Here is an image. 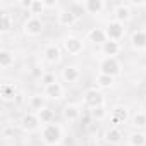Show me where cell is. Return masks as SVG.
Here are the masks:
<instances>
[{"mask_svg":"<svg viewBox=\"0 0 146 146\" xmlns=\"http://www.w3.org/2000/svg\"><path fill=\"white\" fill-rule=\"evenodd\" d=\"M83 102H84V107H88L90 110H93V108H96V107L105 105V96H103V93H102L98 88H90V90L84 91Z\"/></svg>","mask_w":146,"mask_h":146,"instance_id":"277c9868","label":"cell"},{"mask_svg":"<svg viewBox=\"0 0 146 146\" xmlns=\"http://www.w3.org/2000/svg\"><path fill=\"white\" fill-rule=\"evenodd\" d=\"M62 117L67 120V122H78L79 119H81V110H79V107L78 105H74V103H67L64 108H62Z\"/></svg>","mask_w":146,"mask_h":146,"instance_id":"2e32d148","label":"cell"},{"mask_svg":"<svg viewBox=\"0 0 146 146\" xmlns=\"http://www.w3.org/2000/svg\"><path fill=\"white\" fill-rule=\"evenodd\" d=\"M100 74H107V76H112V78H117L122 74V64L117 57H103L100 60Z\"/></svg>","mask_w":146,"mask_h":146,"instance_id":"7a4b0ae2","label":"cell"},{"mask_svg":"<svg viewBox=\"0 0 146 146\" xmlns=\"http://www.w3.org/2000/svg\"><path fill=\"white\" fill-rule=\"evenodd\" d=\"M43 29H45V23H43L41 17H33V16H29V17L24 21V24H23V33H24L26 36H29V38L40 36V35L43 33Z\"/></svg>","mask_w":146,"mask_h":146,"instance_id":"3957f363","label":"cell"},{"mask_svg":"<svg viewBox=\"0 0 146 146\" xmlns=\"http://www.w3.org/2000/svg\"><path fill=\"white\" fill-rule=\"evenodd\" d=\"M108 119H110V124L119 127L120 124H125V120L129 119V112L125 107L122 105H117L113 108H110V113H108Z\"/></svg>","mask_w":146,"mask_h":146,"instance_id":"ba28073f","label":"cell"},{"mask_svg":"<svg viewBox=\"0 0 146 146\" xmlns=\"http://www.w3.org/2000/svg\"><path fill=\"white\" fill-rule=\"evenodd\" d=\"M103 139H105V143H108V144L115 146V144H120V143H122V139H124V132H122V129H120V127L110 125V127L105 131Z\"/></svg>","mask_w":146,"mask_h":146,"instance_id":"7c38bea8","label":"cell"},{"mask_svg":"<svg viewBox=\"0 0 146 146\" xmlns=\"http://www.w3.org/2000/svg\"><path fill=\"white\" fill-rule=\"evenodd\" d=\"M0 98H2L4 102H14L17 98V88L14 83H2V86H0Z\"/></svg>","mask_w":146,"mask_h":146,"instance_id":"e0dca14e","label":"cell"},{"mask_svg":"<svg viewBox=\"0 0 146 146\" xmlns=\"http://www.w3.org/2000/svg\"><path fill=\"white\" fill-rule=\"evenodd\" d=\"M28 107H29V110H33L35 113H38L40 110H43L46 107V96L45 95H33V96H29Z\"/></svg>","mask_w":146,"mask_h":146,"instance_id":"ffe728a7","label":"cell"},{"mask_svg":"<svg viewBox=\"0 0 146 146\" xmlns=\"http://www.w3.org/2000/svg\"><path fill=\"white\" fill-rule=\"evenodd\" d=\"M16 62V53L7 50V48H2L0 50V69H11Z\"/></svg>","mask_w":146,"mask_h":146,"instance_id":"44dd1931","label":"cell"},{"mask_svg":"<svg viewBox=\"0 0 146 146\" xmlns=\"http://www.w3.org/2000/svg\"><path fill=\"white\" fill-rule=\"evenodd\" d=\"M90 113H91V117L95 119V120H105L107 117H108V110H107V107L105 105H102V107H96V108H93V110H90Z\"/></svg>","mask_w":146,"mask_h":146,"instance_id":"f1b7e54d","label":"cell"},{"mask_svg":"<svg viewBox=\"0 0 146 146\" xmlns=\"http://www.w3.org/2000/svg\"><path fill=\"white\" fill-rule=\"evenodd\" d=\"M64 93H65V90H64V86L60 83H55V84H50V86L43 88V95L48 100H62Z\"/></svg>","mask_w":146,"mask_h":146,"instance_id":"ac0fdd59","label":"cell"},{"mask_svg":"<svg viewBox=\"0 0 146 146\" xmlns=\"http://www.w3.org/2000/svg\"><path fill=\"white\" fill-rule=\"evenodd\" d=\"M120 50H122V46H120L119 41H110L108 40L107 43L102 45V55L103 57H117L120 53Z\"/></svg>","mask_w":146,"mask_h":146,"instance_id":"7402d4cb","label":"cell"},{"mask_svg":"<svg viewBox=\"0 0 146 146\" xmlns=\"http://www.w3.org/2000/svg\"><path fill=\"white\" fill-rule=\"evenodd\" d=\"M105 29V33H107V38L110 40V41H119L120 43V40L124 38V35H125V28H124V24L122 23H119V21H110V23H107V26L103 28Z\"/></svg>","mask_w":146,"mask_h":146,"instance_id":"8992f818","label":"cell"},{"mask_svg":"<svg viewBox=\"0 0 146 146\" xmlns=\"http://www.w3.org/2000/svg\"><path fill=\"white\" fill-rule=\"evenodd\" d=\"M78 21H79V19L72 14L69 9H60V11L57 12V23H58L60 26H64V28H72Z\"/></svg>","mask_w":146,"mask_h":146,"instance_id":"4fadbf2b","label":"cell"},{"mask_svg":"<svg viewBox=\"0 0 146 146\" xmlns=\"http://www.w3.org/2000/svg\"><path fill=\"white\" fill-rule=\"evenodd\" d=\"M14 28V19L9 12L0 14V33H9Z\"/></svg>","mask_w":146,"mask_h":146,"instance_id":"cb8c5ba5","label":"cell"},{"mask_svg":"<svg viewBox=\"0 0 146 146\" xmlns=\"http://www.w3.org/2000/svg\"><path fill=\"white\" fill-rule=\"evenodd\" d=\"M83 5H84L86 14L98 16V14H102V12L105 11V5H107V4L103 2V0H84Z\"/></svg>","mask_w":146,"mask_h":146,"instance_id":"d6986e66","label":"cell"},{"mask_svg":"<svg viewBox=\"0 0 146 146\" xmlns=\"http://www.w3.org/2000/svg\"><path fill=\"white\" fill-rule=\"evenodd\" d=\"M86 40L88 41H91L93 45H103V43H107L108 41V38H107V33H105V29L103 28H91L90 31H88V35H86Z\"/></svg>","mask_w":146,"mask_h":146,"instance_id":"9a60e30c","label":"cell"},{"mask_svg":"<svg viewBox=\"0 0 146 146\" xmlns=\"http://www.w3.org/2000/svg\"><path fill=\"white\" fill-rule=\"evenodd\" d=\"M43 58L48 64H58L60 58H62V48L57 43H48L43 48Z\"/></svg>","mask_w":146,"mask_h":146,"instance_id":"30bf717a","label":"cell"},{"mask_svg":"<svg viewBox=\"0 0 146 146\" xmlns=\"http://www.w3.org/2000/svg\"><path fill=\"white\" fill-rule=\"evenodd\" d=\"M127 5L132 9V7H146V2L144 0H129Z\"/></svg>","mask_w":146,"mask_h":146,"instance_id":"1f68e13d","label":"cell"},{"mask_svg":"<svg viewBox=\"0 0 146 146\" xmlns=\"http://www.w3.org/2000/svg\"><path fill=\"white\" fill-rule=\"evenodd\" d=\"M40 83H41V84H43V88H45V86L55 84V83H58V81H57V76L53 74V72H45V74L41 76V79H40Z\"/></svg>","mask_w":146,"mask_h":146,"instance_id":"4dcf8cb0","label":"cell"},{"mask_svg":"<svg viewBox=\"0 0 146 146\" xmlns=\"http://www.w3.org/2000/svg\"><path fill=\"white\" fill-rule=\"evenodd\" d=\"M41 141L46 146H58L64 141V129L60 124L52 122L41 127Z\"/></svg>","mask_w":146,"mask_h":146,"instance_id":"6da1fadb","label":"cell"},{"mask_svg":"<svg viewBox=\"0 0 146 146\" xmlns=\"http://www.w3.org/2000/svg\"><path fill=\"white\" fill-rule=\"evenodd\" d=\"M113 83H115V78H112V76H107V74H98L96 76V86L100 90H108V88L113 86Z\"/></svg>","mask_w":146,"mask_h":146,"instance_id":"83f0119b","label":"cell"},{"mask_svg":"<svg viewBox=\"0 0 146 146\" xmlns=\"http://www.w3.org/2000/svg\"><path fill=\"white\" fill-rule=\"evenodd\" d=\"M131 17H132V9L127 5V2H125V4H119V5L113 9V19H115V21L125 24L127 21H131Z\"/></svg>","mask_w":146,"mask_h":146,"instance_id":"5bb4252c","label":"cell"},{"mask_svg":"<svg viewBox=\"0 0 146 146\" xmlns=\"http://www.w3.org/2000/svg\"><path fill=\"white\" fill-rule=\"evenodd\" d=\"M46 12V5H45V0H33V4L29 7V14L33 17H41V14Z\"/></svg>","mask_w":146,"mask_h":146,"instance_id":"4316f807","label":"cell"},{"mask_svg":"<svg viewBox=\"0 0 146 146\" xmlns=\"http://www.w3.org/2000/svg\"><path fill=\"white\" fill-rule=\"evenodd\" d=\"M62 79H64V83H69V84L78 83L81 79V70H79V67L74 65V64L65 65L62 69Z\"/></svg>","mask_w":146,"mask_h":146,"instance_id":"8fae6325","label":"cell"},{"mask_svg":"<svg viewBox=\"0 0 146 146\" xmlns=\"http://www.w3.org/2000/svg\"><path fill=\"white\" fill-rule=\"evenodd\" d=\"M19 125H21V129H23L26 134H31V132H36V131L40 129L41 122H40V119H38V115H36L35 112H26V113L21 117Z\"/></svg>","mask_w":146,"mask_h":146,"instance_id":"5b68a950","label":"cell"},{"mask_svg":"<svg viewBox=\"0 0 146 146\" xmlns=\"http://www.w3.org/2000/svg\"><path fill=\"white\" fill-rule=\"evenodd\" d=\"M31 4H33V0H19V2H17V5H19L21 9H28V11H29Z\"/></svg>","mask_w":146,"mask_h":146,"instance_id":"d6a6232c","label":"cell"},{"mask_svg":"<svg viewBox=\"0 0 146 146\" xmlns=\"http://www.w3.org/2000/svg\"><path fill=\"white\" fill-rule=\"evenodd\" d=\"M36 115H38V119H40V122H41L43 125L55 122V112H53L50 107H45V108H43V110H40Z\"/></svg>","mask_w":146,"mask_h":146,"instance_id":"d4e9b609","label":"cell"},{"mask_svg":"<svg viewBox=\"0 0 146 146\" xmlns=\"http://www.w3.org/2000/svg\"><path fill=\"white\" fill-rule=\"evenodd\" d=\"M62 48L69 55H79L84 50V41H83V38H78V36H67L62 41Z\"/></svg>","mask_w":146,"mask_h":146,"instance_id":"52a82bcc","label":"cell"},{"mask_svg":"<svg viewBox=\"0 0 146 146\" xmlns=\"http://www.w3.org/2000/svg\"><path fill=\"white\" fill-rule=\"evenodd\" d=\"M127 144L129 146H146V132H143V131L131 132L127 137Z\"/></svg>","mask_w":146,"mask_h":146,"instance_id":"603a6c76","label":"cell"},{"mask_svg":"<svg viewBox=\"0 0 146 146\" xmlns=\"http://www.w3.org/2000/svg\"><path fill=\"white\" fill-rule=\"evenodd\" d=\"M131 46L136 52H144L146 50V28H137L131 35Z\"/></svg>","mask_w":146,"mask_h":146,"instance_id":"9c48e42d","label":"cell"},{"mask_svg":"<svg viewBox=\"0 0 146 146\" xmlns=\"http://www.w3.org/2000/svg\"><path fill=\"white\" fill-rule=\"evenodd\" d=\"M131 125L136 129V131H139V129H144L146 127V112H136L132 117H131Z\"/></svg>","mask_w":146,"mask_h":146,"instance_id":"484cf974","label":"cell"},{"mask_svg":"<svg viewBox=\"0 0 146 146\" xmlns=\"http://www.w3.org/2000/svg\"><path fill=\"white\" fill-rule=\"evenodd\" d=\"M72 14H74L78 19H81L83 17V14H86V11H84V5H83V2H72L69 7H67Z\"/></svg>","mask_w":146,"mask_h":146,"instance_id":"f546056e","label":"cell"}]
</instances>
